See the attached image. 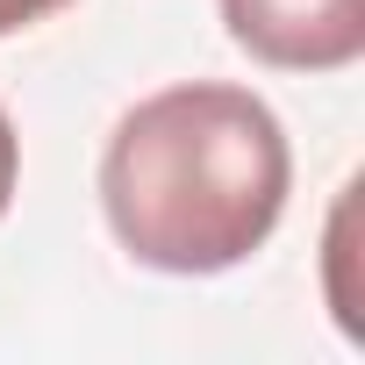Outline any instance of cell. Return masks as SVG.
Here are the masks:
<instances>
[{
  "instance_id": "obj_2",
  "label": "cell",
  "mask_w": 365,
  "mask_h": 365,
  "mask_svg": "<svg viewBox=\"0 0 365 365\" xmlns=\"http://www.w3.org/2000/svg\"><path fill=\"white\" fill-rule=\"evenodd\" d=\"M222 22L272 72H344L365 51V0H222Z\"/></svg>"
},
{
  "instance_id": "obj_4",
  "label": "cell",
  "mask_w": 365,
  "mask_h": 365,
  "mask_svg": "<svg viewBox=\"0 0 365 365\" xmlns=\"http://www.w3.org/2000/svg\"><path fill=\"white\" fill-rule=\"evenodd\" d=\"M15 179H22V136H15L8 115H0V215H8V201H15Z\"/></svg>"
},
{
  "instance_id": "obj_3",
  "label": "cell",
  "mask_w": 365,
  "mask_h": 365,
  "mask_svg": "<svg viewBox=\"0 0 365 365\" xmlns=\"http://www.w3.org/2000/svg\"><path fill=\"white\" fill-rule=\"evenodd\" d=\"M72 0H0V36H15V29H36L51 15H65Z\"/></svg>"
},
{
  "instance_id": "obj_1",
  "label": "cell",
  "mask_w": 365,
  "mask_h": 365,
  "mask_svg": "<svg viewBox=\"0 0 365 365\" xmlns=\"http://www.w3.org/2000/svg\"><path fill=\"white\" fill-rule=\"evenodd\" d=\"M294 150L251 86L187 79L136 101L101 150V208L150 272L208 279L244 265L287 215Z\"/></svg>"
}]
</instances>
